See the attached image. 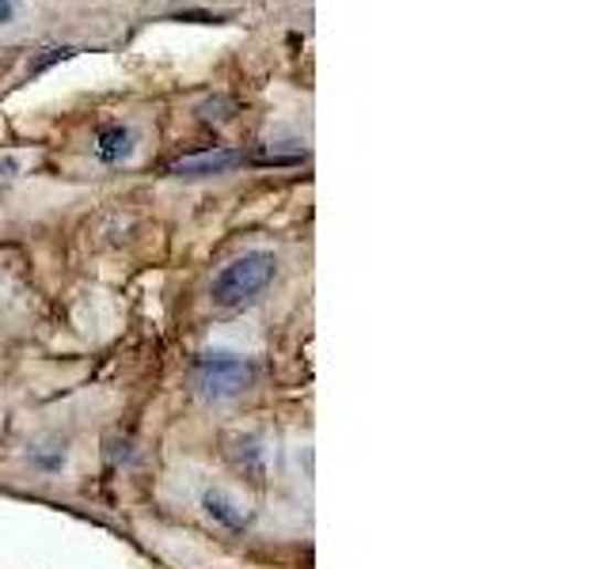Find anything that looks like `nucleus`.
Returning <instances> with one entry per match:
<instances>
[{
  "mask_svg": "<svg viewBox=\"0 0 608 569\" xmlns=\"http://www.w3.org/2000/svg\"><path fill=\"white\" fill-rule=\"evenodd\" d=\"M134 144H137V133L130 126H107L99 129L96 137V157L103 163H122L134 157Z\"/></svg>",
  "mask_w": 608,
  "mask_h": 569,
  "instance_id": "obj_5",
  "label": "nucleus"
},
{
  "mask_svg": "<svg viewBox=\"0 0 608 569\" xmlns=\"http://www.w3.org/2000/svg\"><path fill=\"white\" fill-rule=\"evenodd\" d=\"M228 455H233V463L239 471L255 474V479L263 474V448H259L255 437H236L233 448H228Z\"/></svg>",
  "mask_w": 608,
  "mask_h": 569,
  "instance_id": "obj_6",
  "label": "nucleus"
},
{
  "mask_svg": "<svg viewBox=\"0 0 608 569\" xmlns=\"http://www.w3.org/2000/svg\"><path fill=\"white\" fill-rule=\"evenodd\" d=\"M244 160L239 152L233 149H205V152H194V157H183L171 163V175L179 179H210V175H225L228 168Z\"/></svg>",
  "mask_w": 608,
  "mask_h": 569,
  "instance_id": "obj_3",
  "label": "nucleus"
},
{
  "mask_svg": "<svg viewBox=\"0 0 608 569\" xmlns=\"http://www.w3.org/2000/svg\"><path fill=\"white\" fill-rule=\"evenodd\" d=\"M252 384H255V368L252 361L239 357V353L213 350L194 361V387H199V395L210 402L239 399Z\"/></svg>",
  "mask_w": 608,
  "mask_h": 569,
  "instance_id": "obj_2",
  "label": "nucleus"
},
{
  "mask_svg": "<svg viewBox=\"0 0 608 569\" xmlns=\"http://www.w3.org/2000/svg\"><path fill=\"white\" fill-rule=\"evenodd\" d=\"M274 270H278V258L270 251H247V255L233 258V262L213 278V289H210L213 304L244 308L247 300H255L274 281Z\"/></svg>",
  "mask_w": 608,
  "mask_h": 569,
  "instance_id": "obj_1",
  "label": "nucleus"
},
{
  "mask_svg": "<svg viewBox=\"0 0 608 569\" xmlns=\"http://www.w3.org/2000/svg\"><path fill=\"white\" fill-rule=\"evenodd\" d=\"M12 12H15V4H12V0H0V23H8V20H12Z\"/></svg>",
  "mask_w": 608,
  "mask_h": 569,
  "instance_id": "obj_8",
  "label": "nucleus"
},
{
  "mask_svg": "<svg viewBox=\"0 0 608 569\" xmlns=\"http://www.w3.org/2000/svg\"><path fill=\"white\" fill-rule=\"evenodd\" d=\"M202 508L213 524H221V528H228V532H244L247 524H252V513H247L233 494H225V490H205Z\"/></svg>",
  "mask_w": 608,
  "mask_h": 569,
  "instance_id": "obj_4",
  "label": "nucleus"
},
{
  "mask_svg": "<svg viewBox=\"0 0 608 569\" xmlns=\"http://www.w3.org/2000/svg\"><path fill=\"white\" fill-rule=\"evenodd\" d=\"M15 171H20V163H15L12 157H4V160H0V190H4V186H12Z\"/></svg>",
  "mask_w": 608,
  "mask_h": 569,
  "instance_id": "obj_7",
  "label": "nucleus"
}]
</instances>
